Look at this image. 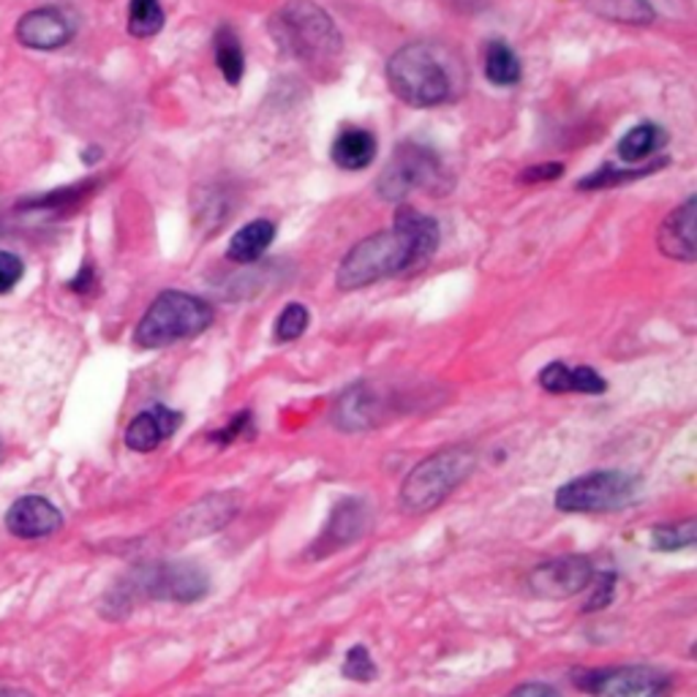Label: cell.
Wrapping results in <instances>:
<instances>
[{"label":"cell","instance_id":"obj_25","mask_svg":"<svg viewBox=\"0 0 697 697\" xmlns=\"http://www.w3.org/2000/svg\"><path fill=\"white\" fill-rule=\"evenodd\" d=\"M308 322L311 314L303 303H289L279 314V319H276V341H297V338L308 330Z\"/></svg>","mask_w":697,"mask_h":697},{"label":"cell","instance_id":"obj_13","mask_svg":"<svg viewBox=\"0 0 697 697\" xmlns=\"http://www.w3.org/2000/svg\"><path fill=\"white\" fill-rule=\"evenodd\" d=\"M64 518L44 496H22L11 504L5 513V526L14 537L22 540H36V537H47L60 529Z\"/></svg>","mask_w":697,"mask_h":697},{"label":"cell","instance_id":"obj_2","mask_svg":"<svg viewBox=\"0 0 697 697\" xmlns=\"http://www.w3.org/2000/svg\"><path fill=\"white\" fill-rule=\"evenodd\" d=\"M456 60L436 44L415 42L387 60V82L404 104L428 110L456 99Z\"/></svg>","mask_w":697,"mask_h":697},{"label":"cell","instance_id":"obj_21","mask_svg":"<svg viewBox=\"0 0 697 697\" xmlns=\"http://www.w3.org/2000/svg\"><path fill=\"white\" fill-rule=\"evenodd\" d=\"M485 77H488L493 85H498V88L518 85L520 77H524L518 55H515L504 42L488 44V53H485Z\"/></svg>","mask_w":697,"mask_h":697},{"label":"cell","instance_id":"obj_22","mask_svg":"<svg viewBox=\"0 0 697 697\" xmlns=\"http://www.w3.org/2000/svg\"><path fill=\"white\" fill-rule=\"evenodd\" d=\"M366 529V507L360 502H347L336 509L330 526L325 531V540L333 548H344Z\"/></svg>","mask_w":697,"mask_h":697},{"label":"cell","instance_id":"obj_19","mask_svg":"<svg viewBox=\"0 0 697 697\" xmlns=\"http://www.w3.org/2000/svg\"><path fill=\"white\" fill-rule=\"evenodd\" d=\"M667 142V134L662 132L660 126H654V123H640V126L629 128V132L625 134V137L619 139V158L627 164H638L643 161V158L654 156V153H660L662 147H665Z\"/></svg>","mask_w":697,"mask_h":697},{"label":"cell","instance_id":"obj_27","mask_svg":"<svg viewBox=\"0 0 697 697\" xmlns=\"http://www.w3.org/2000/svg\"><path fill=\"white\" fill-rule=\"evenodd\" d=\"M344 676L351 678V682H373V678H376V665H373L366 645H355V649L347 651Z\"/></svg>","mask_w":697,"mask_h":697},{"label":"cell","instance_id":"obj_23","mask_svg":"<svg viewBox=\"0 0 697 697\" xmlns=\"http://www.w3.org/2000/svg\"><path fill=\"white\" fill-rule=\"evenodd\" d=\"M164 27V9L158 0H132L128 3V33L137 38L156 36Z\"/></svg>","mask_w":697,"mask_h":697},{"label":"cell","instance_id":"obj_20","mask_svg":"<svg viewBox=\"0 0 697 697\" xmlns=\"http://www.w3.org/2000/svg\"><path fill=\"white\" fill-rule=\"evenodd\" d=\"M215 49V66L224 74L229 85H240L243 74H246V55H243V44L237 33L229 25H221L213 36Z\"/></svg>","mask_w":697,"mask_h":697},{"label":"cell","instance_id":"obj_14","mask_svg":"<svg viewBox=\"0 0 697 697\" xmlns=\"http://www.w3.org/2000/svg\"><path fill=\"white\" fill-rule=\"evenodd\" d=\"M183 417L180 412L167 409V406H153V409L142 412L128 423L126 428V445L134 452H153L180 428Z\"/></svg>","mask_w":697,"mask_h":697},{"label":"cell","instance_id":"obj_9","mask_svg":"<svg viewBox=\"0 0 697 697\" xmlns=\"http://www.w3.org/2000/svg\"><path fill=\"white\" fill-rule=\"evenodd\" d=\"M207 586V575L196 564H150L134 575V592L169 603H196Z\"/></svg>","mask_w":697,"mask_h":697},{"label":"cell","instance_id":"obj_3","mask_svg":"<svg viewBox=\"0 0 697 697\" xmlns=\"http://www.w3.org/2000/svg\"><path fill=\"white\" fill-rule=\"evenodd\" d=\"M270 36L281 53L305 66H333L344 42L336 22L314 0H289L270 16Z\"/></svg>","mask_w":697,"mask_h":697},{"label":"cell","instance_id":"obj_1","mask_svg":"<svg viewBox=\"0 0 697 697\" xmlns=\"http://www.w3.org/2000/svg\"><path fill=\"white\" fill-rule=\"evenodd\" d=\"M439 246V224L415 207H401L390 229L376 232L349 248L336 273L338 289L371 286L428 262Z\"/></svg>","mask_w":697,"mask_h":697},{"label":"cell","instance_id":"obj_15","mask_svg":"<svg viewBox=\"0 0 697 697\" xmlns=\"http://www.w3.org/2000/svg\"><path fill=\"white\" fill-rule=\"evenodd\" d=\"M540 387L548 390V393H581V395H603L605 393V379L599 376L594 368L581 366L572 368L564 366V362H551L540 371Z\"/></svg>","mask_w":697,"mask_h":697},{"label":"cell","instance_id":"obj_6","mask_svg":"<svg viewBox=\"0 0 697 697\" xmlns=\"http://www.w3.org/2000/svg\"><path fill=\"white\" fill-rule=\"evenodd\" d=\"M640 480L629 472H592L570 480L557 491L561 513H614L638 498Z\"/></svg>","mask_w":697,"mask_h":697},{"label":"cell","instance_id":"obj_16","mask_svg":"<svg viewBox=\"0 0 697 697\" xmlns=\"http://www.w3.org/2000/svg\"><path fill=\"white\" fill-rule=\"evenodd\" d=\"M330 156L338 167L349 169V172L371 167V161L376 158V137L371 132H366V128H344L336 142H333Z\"/></svg>","mask_w":697,"mask_h":697},{"label":"cell","instance_id":"obj_11","mask_svg":"<svg viewBox=\"0 0 697 697\" xmlns=\"http://www.w3.org/2000/svg\"><path fill=\"white\" fill-rule=\"evenodd\" d=\"M16 38L31 49H58L74 38V22L60 9L27 11L16 25Z\"/></svg>","mask_w":697,"mask_h":697},{"label":"cell","instance_id":"obj_18","mask_svg":"<svg viewBox=\"0 0 697 697\" xmlns=\"http://www.w3.org/2000/svg\"><path fill=\"white\" fill-rule=\"evenodd\" d=\"M588 11L619 25H651L654 9L649 0H581Z\"/></svg>","mask_w":697,"mask_h":697},{"label":"cell","instance_id":"obj_30","mask_svg":"<svg viewBox=\"0 0 697 697\" xmlns=\"http://www.w3.org/2000/svg\"><path fill=\"white\" fill-rule=\"evenodd\" d=\"M507 697H561V695L551 687V684L535 682V684H520V687H515Z\"/></svg>","mask_w":697,"mask_h":697},{"label":"cell","instance_id":"obj_28","mask_svg":"<svg viewBox=\"0 0 697 697\" xmlns=\"http://www.w3.org/2000/svg\"><path fill=\"white\" fill-rule=\"evenodd\" d=\"M22 273H25V268H22L20 257H14V254L9 251H0V294L11 292V289L20 283Z\"/></svg>","mask_w":697,"mask_h":697},{"label":"cell","instance_id":"obj_26","mask_svg":"<svg viewBox=\"0 0 697 697\" xmlns=\"http://www.w3.org/2000/svg\"><path fill=\"white\" fill-rule=\"evenodd\" d=\"M695 520H682V524H667L654 529L651 540H654L656 551H682V548L695 546Z\"/></svg>","mask_w":697,"mask_h":697},{"label":"cell","instance_id":"obj_4","mask_svg":"<svg viewBox=\"0 0 697 697\" xmlns=\"http://www.w3.org/2000/svg\"><path fill=\"white\" fill-rule=\"evenodd\" d=\"M477 466V452L472 447H445L423 458L401 485V509L409 515L430 513L439 507Z\"/></svg>","mask_w":697,"mask_h":697},{"label":"cell","instance_id":"obj_12","mask_svg":"<svg viewBox=\"0 0 697 697\" xmlns=\"http://www.w3.org/2000/svg\"><path fill=\"white\" fill-rule=\"evenodd\" d=\"M695 218H697V200L689 196L684 205H678L662 221L660 226V251L667 259H676V262L693 265L697 259V235H695Z\"/></svg>","mask_w":697,"mask_h":697},{"label":"cell","instance_id":"obj_5","mask_svg":"<svg viewBox=\"0 0 697 697\" xmlns=\"http://www.w3.org/2000/svg\"><path fill=\"white\" fill-rule=\"evenodd\" d=\"M213 325V308L205 300L186 292H161L142 316L134 344L142 349H164L186 341Z\"/></svg>","mask_w":697,"mask_h":697},{"label":"cell","instance_id":"obj_29","mask_svg":"<svg viewBox=\"0 0 697 697\" xmlns=\"http://www.w3.org/2000/svg\"><path fill=\"white\" fill-rule=\"evenodd\" d=\"M564 172L561 164H540V167H529L520 172V183H542V180H557Z\"/></svg>","mask_w":697,"mask_h":697},{"label":"cell","instance_id":"obj_8","mask_svg":"<svg viewBox=\"0 0 697 697\" xmlns=\"http://www.w3.org/2000/svg\"><path fill=\"white\" fill-rule=\"evenodd\" d=\"M439 158H436L434 150L415 145V142H406L384 167L382 178H379V194L390 202L404 200L415 189L434 183L439 178Z\"/></svg>","mask_w":697,"mask_h":697},{"label":"cell","instance_id":"obj_24","mask_svg":"<svg viewBox=\"0 0 697 697\" xmlns=\"http://www.w3.org/2000/svg\"><path fill=\"white\" fill-rule=\"evenodd\" d=\"M665 167V161H656V164H645L640 169H599L594 172L592 178H583L577 183V189H608V186H619V183H629V180H638L645 178V175L656 172V169Z\"/></svg>","mask_w":697,"mask_h":697},{"label":"cell","instance_id":"obj_7","mask_svg":"<svg viewBox=\"0 0 697 697\" xmlns=\"http://www.w3.org/2000/svg\"><path fill=\"white\" fill-rule=\"evenodd\" d=\"M572 684L592 697H671L667 673L645 665L577 667Z\"/></svg>","mask_w":697,"mask_h":697},{"label":"cell","instance_id":"obj_17","mask_svg":"<svg viewBox=\"0 0 697 697\" xmlns=\"http://www.w3.org/2000/svg\"><path fill=\"white\" fill-rule=\"evenodd\" d=\"M276 240V224L268 218H257L251 224L243 226L235 237L229 240V248H226V257L232 262H257L265 251L270 248V243Z\"/></svg>","mask_w":697,"mask_h":697},{"label":"cell","instance_id":"obj_10","mask_svg":"<svg viewBox=\"0 0 697 697\" xmlns=\"http://www.w3.org/2000/svg\"><path fill=\"white\" fill-rule=\"evenodd\" d=\"M594 583V566L586 557H561L537 564L529 572L531 594L542 599H566L586 592Z\"/></svg>","mask_w":697,"mask_h":697}]
</instances>
